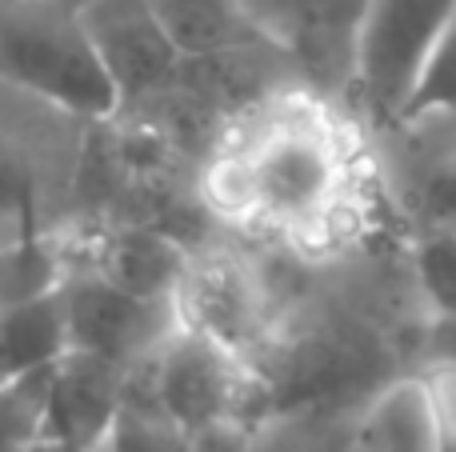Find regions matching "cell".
Returning <instances> with one entry per match:
<instances>
[{"label": "cell", "mask_w": 456, "mask_h": 452, "mask_svg": "<svg viewBox=\"0 0 456 452\" xmlns=\"http://www.w3.org/2000/svg\"><path fill=\"white\" fill-rule=\"evenodd\" d=\"M200 192L236 229L324 253L364 216V152L324 101L273 93L221 128Z\"/></svg>", "instance_id": "cell-1"}, {"label": "cell", "mask_w": 456, "mask_h": 452, "mask_svg": "<svg viewBox=\"0 0 456 452\" xmlns=\"http://www.w3.org/2000/svg\"><path fill=\"white\" fill-rule=\"evenodd\" d=\"M0 80L69 117L109 120L120 112L85 12L64 0H0Z\"/></svg>", "instance_id": "cell-2"}, {"label": "cell", "mask_w": 456, "mask_h": 452, "mask_svg": "<svg viewBox=\"0 0 456 452\" xmlns=\"http://www.w3.org/2000/svg\"><path fill=\"white\" fill-rule=\"evenodd\" d=\"M256 397V368L189 325H181L144 365L128 373V405L165 416L189 437L240 424Z\"/></svg>", "instance_id": "cell-3"}, {"label": "cell", "mask_w": 456, "mask_h": 452, "mask_svg": "<svg viewBox=\"0 0 456 452\" xmlns=\"http://www.w3.org/2000/svg\"><path fill=\"white\" fill-rule=\"evenodd\" d=\"M176 309L181 325L228 344L252 368L284 336V309L273 280L232 248H200L189 256Z\"/></svg>", "instance_id": "cell-4"}, {"label": "cell", "mask_w": 456, "mask_h": 452, "mask_svg": "<svg viewBox=\"0 0 456 452\" xmlns=\"http://www.w3.org/2000/svg\"><path fill=\"white\" fill-rule=\"evenodd\" d=\"M456 16V0H364L356 28V93L377 120H401L420 72Z\"/></svg>", "instance_id": "cell-5"}, {"label": "cell", "mask_w": 456, "mask_h": 452, "mask_svg": "<svg viewBox=\"0 0 456 452\" xmlns=\"http://www.w3.org/2000/svg\"><path fill=\"white\" fill-rule=\"evenodd\" d=\"M69 349L109 357L133 373L181 328L176 296H136L109 285L85 269H64L61 277Z\"/></svg>", "instance_id": "cell-6"}, {"label": "cell", "mask_w": 456, "mask_h": 452, "mask_svg": "<svg viewBox=\"0 0 456 452\" xmlns=\"http://www.w3.org/2000/svg\"><path fill=\"white\" fill-rule=\"evenodd\" d=\"M85 24L125 104H149L181 88L189 56L149 0H85Z\"/></svg>", "instance_id": "cell-7"}, {"label": "cell", "mask_w": 456, "mask_h": 452, "mask_svg": "<svg viewBox=\"0 0 456 452\" xmlns=\"http://www.w3.org/2000/svg\"><path fill=\"white\" fill-rule=\"evenodd\" d=\"M189 248L152 224H104L61 245L64 269H85L136 296H176Z\"/></svg>", "instance_id": "cell-8"}, {"label": "cell", "mask_w": 456, "mask_h": 452, "mask_svg": "<svg viewBox=\"0 0 456 452\" xmlns=\"http://www.w3.org/2000/svg\"><path fill=\"white\" fill-rule=\"evenodd\" d=\"M128 405V368L85 349H64L53 365L48 389V432L104 448Z\"/></svg>", "instance_id": "cell-9"}, {"label": "cell", "mask_w": 456, "mask_h": 452, "mask_svg": "<svg viewBox=\"0 0 456 452\" xmlns=\"http://www.w3.org/2000/svg\"><path fill=\"white\" fill-rule=\"evenodd\" d=\"M189 61L248 52L268 44L244 0H149Z\"/></svg>", "instance_id": "cell-10"}, {"label": "cell", "mask_w": 456, "mask_h": 452, "mask_svg": "<svg viewBox=\"0 0 456 452\" xmlns=\"http://www.w3.org/2000/svg\"><path fill=\"white\" fill-rule=\"evenodd\" d=\"M69 349L61 285L16 304H0V381L53 365Z\"/></svg>", "instance_id": "cell-11"}, {"label": "cell", "mask_w": 456, "mask_h": 452, "mask_svg": "<svg viewBox=\"0 0 456 452\" xmlns=\"http://www.w3.org/2000/svg\"><path fill=\"white\" fill-rule=\"evenodd\" d=\"M53 365L0 381V452H28L48 432Z\"/></svg>", "instance_id": "cell-12"}, {"label": "cell", "mask_w": 456, "mask_h": 452, "mask_svg": "<svg viewBox=\"0 0 456 452\" xmlns=\"http://www.w3.org/2000/svg\"><path fill=\"white\" fill-rule=\"evenodd\" d=\"M417 288L433 320H456V229L428 232L417 245Z\"/></svg>", "instance_id": "cell-13"}, {"label": "cell", "mask_w": 456, "mask_h": 452, "mask_svg": "<svg viewBox=\"0 0 456 452\" xmlns=\"http://www.w3.org/2000/svg\"><path fill=\"white\" fill-rule=\"evenodd\" d=\"M433 117H456V16L449 20L444 36L436 40L401 120H433Z\"/></svg>", "instance_id": "cell-14"}, {"label": "cell", "mask_w": 456, "mask_h": 452, "mask_svg": "<svg viewBox=\"0 0 456 452\" xmlns=\"http://www.w3.org/2000/svg\"><path fill=\"white\" fill-rule=\"evenodd\" d=\"M109 452H197V437L181 432L176 424H168L165 416L149 413V408L125 405L117 432L109 440Z\"/></svg>", "instance_id": "cell-15"}, {"label": "cell", "mask_w": 456, "mask_h": 452, "mask_svg": "<svg viewBox=\"0 0 456 452\" xmlns=\"http://www.w3.org/2000/svg\"><path fill=\"white\" fill-rule=\"evenodd\" d=\"M197 452H244L240 424H228V429H213L205 437H197Z\"/></svg>", "instance_id": "cell-16"}, {"label": "cell", "mask_w": 456, "mask_h": 452, "mask_svg": "<svg viewBox=\"0 0 456 452\" xmlns=\"http://www.w3.org/2000/svg\"><path fill=\"white\" fill-rule=\"evenodd\" d=\"M104 448H109V445H104ZM104 448H85V445H77V440H64V437H53V432H45V437H40L28 452H104Z\"/></svg>", "instance_id": "cell-17"}, {"label": "cell", "mask_w": 456, "mask_h": 452, "mask_svg": "<svg viewBox=\"0 0 456 452\" xmlns=\"http://www.w3.org/2000/svg\"><path fill=\"white\" fill-rule=\"evenodd\" d=\"M449 224H452V229H456V208H452V216H449Z\"/></svg>", "instance_id": "cell-18"}, {"label": "cell", "mask_w": 456, "mask_h": 452, "mask_svg": "<svg viewBox=\"0 0 456 452\" xmlns=\"http://www.w3.org/2000/svg\"><path fill=\"white\" fill-rule=\"evenodd\" d=\"M104 452H109V448H104Z\"/></svg>", "instance_id": "cell-19"}]
</instances>
